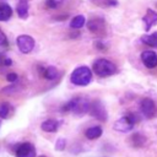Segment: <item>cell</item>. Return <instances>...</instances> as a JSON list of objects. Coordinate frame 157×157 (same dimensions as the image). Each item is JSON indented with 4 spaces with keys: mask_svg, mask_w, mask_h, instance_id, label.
Instances as JSON below:
<instances>
[{
    "mask_svg": "<svg viewBox=\"0 0 157 157\" xmlns=\"http://www.w3.org/2000/svg\"><path fill=\"white\" fill-rule=\"evenodd\" d=\"M90 102L83 98V97H75L72 99H70L65 105H64V110L65 112H71L75 115H83L87 112H90Z\"/></svg>",
    "mask_w": 157,
    "mask_h": 157,
    "instance_id": "obj_1",
    "label": "cell"
},
{
    "mask_svg": "<svg viewBox=\"0 0 157 157\" xmlns=\"http://www.w3.org/2000/svg\"><path fill=\"white\" fill-rule=\"evenodd\" d=\"M70 81L76 86H87L92 81L91 69L85 65L76 67L70 75Z\"/></svg>",
    "mask_w": 157,
    "mask_h": 157,
    "instance_id": "obj_2",
    "label": "cell"
},
{
    "mask_svg": "<svg viewBox=\"0 0 157 157\" xmlns=\"http://www.w3.org/2000/svg\"><path fill=\"white\" fill-rule=\"evenodd\" d=\"M92 69H93L94 74L98 75L99 77L110 76V75H113V74L117 71V66H115L112 61H109L108 59H103V58L97 59V60L93 63Z\"/></svg>",
    "mask_w": 157,
    "mask_h": 157,
    "instance_id": "obj_3",
    "label": "cell"
},
{
    "mask_svg": "<svg viewBox=\"0 0 157 157\" xmlns=\"http://www.w3.org/2000/svg\"><path fill=\"white\" fill-rule=\"evenodd\" d=\"M136 121H137V117H136L135 114H132V113H129V114H126V115L119 118V119L114 123L113 128H114V130H117V131L128 132V131L132 130V128H134V125L136 124Z\"/></svg>",
    "mask_w": 157,
    "mask_h": 157,
    "instance_id": "obj_4",
    "label": "cell"
},
{
    "mask_svg": "<svg viewBox=\"0 0 157 157\" xmlns=\"http://www.w3.org/2000/svg\"><path fill=\"white\" fill-rule=\"evenodd\" d=\"M16 44L21 53L28 54L34 48V39H33V37H31L28 34H21L16 38Z\"/></svg>",
    "mask_w": 157,
    "mask_h": 157,
    "instance_id": "obj_5",
    "label": "cell"
},
{
    "mask_svg": "<svg viewBox=\"0 0 157 157\" xmlns=\"http://www.w3.org/2000/svg\"><path fill=\"white\" fill-rule=\"evenodd\" d=\"M140 110L145 118L150 119L156 114V104L151 98H144L140 102Z\"/></svg>",
    "mask_w": 157,
    "mask_h": 157,
    "instance_id": "obj_6",
    "label": "cell"
},
{
    "mask_svg": "<svg viewBox=\"0 0 157 157\" xmlns=\"http://www.w3.org/2000/svg\"><path fill=\"white\" fill-rule=\"evenodd\" d=\"M90 114L92 117H94L96 119H99L102 121L107 120V110H105L104 105L102 104V102H99V101H94L93 103H91Z\"/></svg>",
    "mask_w": 157,
    "mask_h": 157,
    "instance_id": "obj_7",
    "label": "cell"
},
{
    "mask_svg": "<svg viewBox=\"0 0 157 157\" xmlns=\"http://www.w3.org/2000/svg\"><path fill=\"white\" fill-rule=\"evenodd\" d=\"M36 147L31 142H22L16 148V157H36Z\"/></svg>",
    "mask_w": 157,
    "mask_h": 157,
    "instance_id": "obj_8",
    "label": "cell"
},
{
    "mask_svg": "<svg viewBox=\"0 0 157 157\" xmlns=\"http://www.w3.org/2000/svg\"><path fill=\"white\" fill-rule=\"evenodd\" d=\"M141 60L144 65L148 69H153L157 66V54L153 50H145L141 53Z\"/></svg>",
    "mask_w": 157,
    "mask_h": 157,
    "instance_id": "obj_9",
    "label": "cell"
},
{
    "mask_svg": "<svg viewBox=\"0 0 157 157\" xmlns=\"http://www.w3.org/2000/svg\"><path fill=\"white\" fill-rule=\"evenodd\" d=\"M87 27H88V29H90L92 33H96V34L103 33V32H104V28H105L104 20H103V18H98V17L92 18V20L88 21Z\"/></svg>",
    "mask_w": 157,
    "mask_h": 157,
    "instance_id": "obj_10",
    "label": "cell"
},
{
    "mask_svg": "<svg viewBox=\"0 0 157 157\" xmlns=\"http://www.w3.org/2000/svg\"><path fill=\"white\" fill-rule=\"evenodd\" d=\"M142 21L145 23V29L148 31L152 26H155L157 23V12L151 10V9H147V12L142 17Z\"/></svg>",
    "mask_w": 157,
    "mask_h": 157,
    "instance_id": "obj_11",
    "label": "cell"
},
{
    "mask_svg": "<svg viewBox=\"0 0 157 157\" xmlns=\"http://www.w3.org/2000/svg\"><path fill=\"white\" fill-rule=\"evenodd\" d=\"M60 126V123L58 120H54V119H47L42 123L40 128L43 131L45 132H55Z\"/></svg>",
    "mask_w": 157,
    "mask_h": 157,
    "instance_id": "obj_12",
    "label": "cell"
},
{
    "mask_svg": "<svg viewBox=\"0 0 157 157\" xmlns=\"http://www.w3.org/2000/svg\"><path fill=\"white\" fill-rule=\"evenodd\" d=\"M16 10H17V13L21 18L26 20L28 17V10H29V5H28V1L27 0H20L17 2V6H16Z\"/></svg>",
    "mask_w": 157,
    "mask_h": 157,
    "instance_id": "obj_13",
    "label": "cell"
},
{
    "mask_svg": "<svg viewBox=\"0 0 157 157\" xmlns=\"http://www.w3.org/2000/svg\"><path fill=\"white\" fill-rule=\"evenodd\" d=\"M12 16V9L9 4L0 1V21H7Z\"/></svg>",
    "mask_w": 157,
    "mask_h": 157,
    "instance_id": "obj_14",
    "label": "cell"
},
{
    "mask_svg": "<svg viewBox=\"0 0 157 157\" xmlns=\"http://www.w3.org/2000/svg\"><path fill=\"white\" fill-rule=\"evenodd\" d=\"M102 132H103L102 128H101L99 125H94V126L88 128V129L85 131V135H86L87 139H90V140H94V139H98V137L102 135Z\"/></svg>",
    "mask_w": 157,
    "mask_h": 157,
    "instance_id": "obj_15",
    "label": "cell"
},
{
    "mask_svg": "<svg viewBox=\"0 0 157 157\" xmlns=\"http://www.w3.org/2000/svg\"><path fill=\"white\" fill-rule=\"evenodd\" d=\"M141 42L145 43L148 47H153L157 48V32L152 33V34H146L141 37Z\"/></svg>",
    "mask_w": 157,
    "mask_h": 157,
    "instance_id": "obj_16",
    "label": "cell"
},
{
    "mask_svg": "<svg viewBox=\"0 0 157 157\" xmlns=\"http://www.w3.org/2000/svg\"><path fill=\"white\" fill-rule=\"evenodd\" d=\"M43 76L47 80H55L59 76V71L55 66H47L43 70Z\"/></svg>",
    "mask_w": 157,
    "mask_h": 157,
    "instance_id": "obj_17",
    "label": "cell"
},
{
    "mask_svg": "<svg viewBox=\"0 0 157 157\" xmlns=\"http://www.w3.org/2000/svg\"><path fill=\"white\" fill-rule=\"evenodd\" d=\"M85 22H86L85 16H83V15H77V16H75V17L70 21V27H71V28H75V29H80L81 27H83Z\"/></svg>",
    "mask_w": 157,
    "mask_h": 157,
    "instance_id": "obj_18",
    "label": "cell"
},
{
    "mask_svg": "<svg viewBox=\"0 0 157 157\" xmlns=\"http://www.w3.org/2000/svg\"><path fill=\"white\" fill-rule=\"evenodd\" d=\"M131 142H132V145H134L135 147H141V146L145 144V139H144V136L140 135V134H134V135L131 136Z\"/></svg>",
    "mask_w": 157,
    "mask_h": 157,
    "instance_id": "obj_19",
    "label": "cell"
},
{
    "mask_svg": "<svg viewBox=\"0 0 157 157\" xmlns=\"http://www.w3.org/2000/svg\"><path fill=\"white\" fill-rule=\"evenodd\" d=\"M10 108H11V105L7 102L1 103L0 104V118H2V119L7 118L9 114H10Z\"/></svg>",
    "mask_w": 157,
    "mask_h": 157,
    "instance_id": "obj_20",
    "label": "cell"
},
{
    "mask_svg": "<svg viewBox=\"0 0 157 157\" xmlns=\"http://www.w3.org/2000/svg\"><path fill=\"white\" fill-rule=\"evenodd\" d=\"M66 147V140L64 137H59L55 142V150L56 151H63Z\"/></svg>",
    "mask_w": 157,
    "mask_h": 157,
    "instance_id": "obj_21",
    "label": "cell"
},
{
    "mask_svg": "<svg viewBox=\"0 0 157 157\" xmlns=\"http://www.w3.org/2000/svg\"><path fill=\"white\" fill-rule=\"evenodd\" d=\"M12 64V60L7 56H5L2 53H0V66L1 67H5V66H10Z\"/></svg>",
    "mask_w": 157,
    "mask_h": 157,
    "instance_id": "obj_22",
    "label": "cell"
},
{
    "mask_svg": "<svg viewBox=\"0 0 157 157\" xmlns=\"http://www.w3.org/2000/svg\"><path fill=\"white\" fill-rule=\"evenodd\" d=\"M91 1L96 5H99V6H108V5H115L117 4L115 1H112V0H91Z\"/></svg>",
    "mask_w": 157,
    "mask_h": 157,
    "instance_id": "obj_23",
    "label": "cell"
},
{
    "mask_svg": "<svg viewBox=\"0 0 157 157\" xmlns=\"http://www.w3.org/2000/svg\"><path fill=\"white\" fill-rule=\"evenodd\" d=\"M17 78H18V75L15 74V72H10V74H7V76H6V80H7L9 82H16Z\"/></svg>",
    "mask_w": 157,
    "mask_h": 157,
    "instance_id": "obj_24",
    "label": "cell"
},
{
    "mask_svg": "<svg viewBox=\"0 0 157 157\" xmlns=\"http://www.w3.org/2000/svg\"><path fill=\"white\" fill-rule=\"evenodd\" d=\"M7 44V39H6V36L4 34V32L0 31V47H4Z\"/></svg>",
    "mask_w": 157,
    "mask_h": 157,
    "instance_id": "obj_25",
    "label": "cell"
},
{
    "mask_svg": "<svg viewBox=\"0 0 157 157\" xmlns=\"http://www.w3.org/2000/svg\"><path fill=\"white\" fill-rule=\"evenodd\" d=\"M47 6L48 7H52V9H55L58 6V2L55 0H47Z\"/></svg>",
    "mask_w": 157,
    "mask_h": 157,
    "instance_id": "obj_26",
    "label": "cell"
},
{
    "mask_svg": "<svg viewBox=\"0 0 157 157\" xmlns=\"http://www.w3.org/2000/svg\"><path fill=\"white\" fill-rule=\"evenodd\" d=\"M39 157H45V156H39Z\"/></svg>",
    "mask_w": 157,
    "mask_h": 157,
    "instance_id": "obj_27",
    "label": "cell"
},
{
    "mask_svg": "<svg viewBox=\"0 0 157 157\" xmlns=\"http://www.w3.org/2000/svg\"><path fill=\"white\" fill-rule=\"evenodd\" d=\"M0 126H1V121H0Z\"/></svg>",
    "mask_w": 157,
    "mask_h": 157,
    "instance_id": "obj_28",
    "label": "cell"
}]
</instances>
